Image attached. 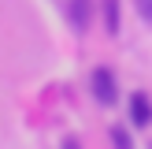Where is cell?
I'll return each mask as SVG.
<instances>
[{"mask_svg": "<svg viewBox=\"0 0 152 149\" xmlns=\"http://www.w3.org/2000/svg\"><path fill=\"white\" fill-rule=\"evenodd\" d=\"M89 89H93L96 104H104V108H111V104L119 101V82H115V74H111V67H96L93 78H89Z\"/></svg>", "mask_w": 152, "mask_h": 149, "instance_id": "1", "label": "cell"}, {"mask_svg": "<svg viewBox=\"0 0 152 149\" xmlns=\"http://www.w3.org/2000/svg\"><path fill=\"white\" fill-rule=\"evenodd\" d=\"M130 123L134 127H148L152 123V97L145 93V89L130 93Z\"/></svg>", "mask_w": 152, "mask_h": 149, "instance_id": "3", "label": "cell"}, {"mask_svg": "<svg viewBox=\"0 0 152 149\" xmlns=\"http://www.w3.org/2000/svg\"><path fill=\"white\" fill-rule=\"evenodd\" d=\"M67 22H71V30L86 34L93 22V0H67Z\"/></svg>", "mask_w": 152, "mask_h": 149, "instance_id": "2", "label": "cell"}, {"mask_svg": "<svg viewBox=\"0 0 152 149\" xmlns=\"http://www.w3.org/2000/svg\"><path fill=\"white\" fill-rule=\"evenodd\" d=\"M108 138H111V145H119V149H130V145H134V142H130V134H126L123 127H111V131H108Z\"/></svg>", "mask_w": 152, "mask_h": 149, "instance_id": "5", "label": "cell"}, {"mask_svg": "<svg viewBox=\"0 0 152 149\" xmlns=\"http://www.w3.org/2000/svg\"><path fill=\"white\" fill-rule=\"evenodd\" d=\"M134 11H137L145 22H152V0H134Z\"/></svg>", "mask_w": 152, "mask_h": 149, "instance_id": "6", "label": "cell"}, {"mask_svg": "<svg viewBox=\"0 0 152 149\" xmlns=\"http://www.w3.org/2000/svg\"><path fill=\"white\" fill-rule=\"evenodd\" d=\"M123 0H100V11H104V26H108V34L115 37L119 34V26H123Z\"/></svg>", "mask_w": 152, "mask_h": 149, "instance_id": "4", "label": "cell"}]
</instances>
